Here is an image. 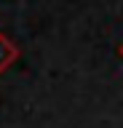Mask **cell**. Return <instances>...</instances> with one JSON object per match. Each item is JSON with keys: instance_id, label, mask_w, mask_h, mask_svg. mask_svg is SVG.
Wrapping results in <instances>:
<instances>
[{"instance_id": "cell-1", "label": "cell", "mask_w": 123, "mask_h": 128, "mask_svg": "<svg viewBox=\"0 0 123 128\" xmlns=\"http://www.w3.org/2000/svg\"><path fill=\"white\" fill-rule=\"evenodd\" d=\"M19 56H22L19 46L8 38V35H6V32H0V75H3V72H8L11 67L19 62Z\"/></svg>"}, {"instance_id": "cell-2", "label": "cell", "mask_w": 123, "mask_h": 128, "mask_svg": "<svg viewBox=\"0 0 123 128\" xmlns=\"http://www.w3.org/2000/svg\"><path fill=\"white\" fill-rule=\"evenodd\" d=\"M118 56H120V59H123V43H120V46H118Z\"/></svg>"}]
</instances>
